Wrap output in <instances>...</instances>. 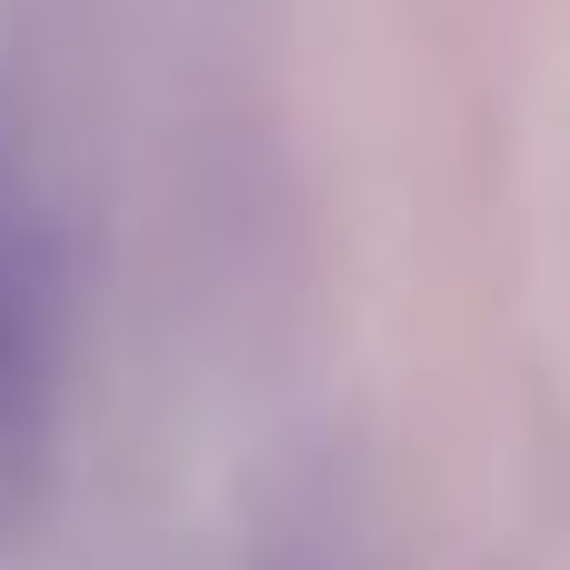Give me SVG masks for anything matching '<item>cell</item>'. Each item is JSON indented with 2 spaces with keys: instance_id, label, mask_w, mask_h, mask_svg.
<instances>
[{
  "instance_id": "6da1fadb",
  "label": "cell",
  "mask_w": 570,
  "mask_h": 570,
  "mask_svg": "<svg viewBox=\"0 0 570 570\" xmlns=\"http://www.w3.org/2000/svg\"><path fill=\"white\" fill-rule=\"evenodd\" d=\"M50 461V271L30 200L0 160V531H20Z\"/></svg>"
}]
</instances>
